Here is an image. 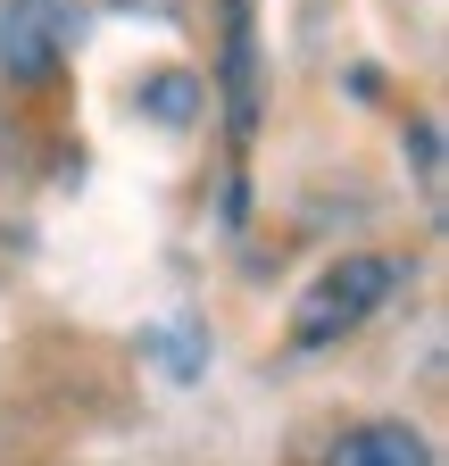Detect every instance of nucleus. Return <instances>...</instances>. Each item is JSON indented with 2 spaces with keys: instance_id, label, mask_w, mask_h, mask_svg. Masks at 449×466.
<instances>
[{
  "instance_id": "f257e3e1",
  "label": "nucleus",
  "mask_w": 449,
  "mask_h": 466,
  "mask_svg": "<svg viewBox=\"0 0 449 466\" xmlns=\"http://www.w3.org/2000/svg\"><path fill=\"white\" fill-rule=\"evenodd\" d=\"M391 291H400V267L391 258H374V250H358V258H342V267H324L308 291H300V309H292V341L300 350H324V341H342V333H358Z\"/></svg>"
},
{
  "instance_id": "f03ea898",
  "label": "nucleus",
  "mask_w": 449,
  "mask_h": 466,
  "mask_svg": "<svg viewBox=\"0 0 449 466\" xmlns=\"http://www.w3.org/2000/svg\"><path fill=\"white\" fill-rule=\"evenodd\" d=\"M67 9L59 0H9V17H0V76H17V84H34V76H50L67 58Z\"/></svg>"
},
{
  "instance_id": "7ed1b4c3",
  "label": "nucleus",
  "mask_w": 449,
  "mask_h": 466,
  "mask_svg": "<svg viewBox=\"0 0 449 466\" xmlns=\"http://www.w3.org/2000/svg\"><path fill=\"white\" fill-rule=\"evenodd\" d=\"M333 466H433V450H424L416 425H358L333 450Z\"/></svg>"
},
{
  "instance_id": "20e7f679",
  "label": "nucleus",
  "mask_w": 449,
  "mask_h": 466,
  "mask_svg": "<svg viewBox=\"0 0 449 466\" xmlns=\"http://www.w3.org/2000/svg\"><path fill=\"white\" fill-rule=\"evenodd\" d=\"M142 100H150V116H158V126H192L200 84H192L184 67H166V76H150V84H142Z\"/></svg>"
}]
</instances>
